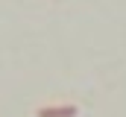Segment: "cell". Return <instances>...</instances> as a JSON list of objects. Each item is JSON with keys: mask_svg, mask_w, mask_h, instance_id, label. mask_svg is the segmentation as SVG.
<instances>
[{"mask_svg": "<svg viewBox=\"0 0 126 117\" xmlns=\"http://www.w3.org/2000/svg\"><path fill=\"white\" fill-rule=\"evenodd\" d=\"M76 105L73 102H64V105H41L38 111H35V117H76Z\"/></svg>", "mask_w": 126, "mask_h": 117, "instance_id": "cell-1", "label": "cell"}]
</instances>
